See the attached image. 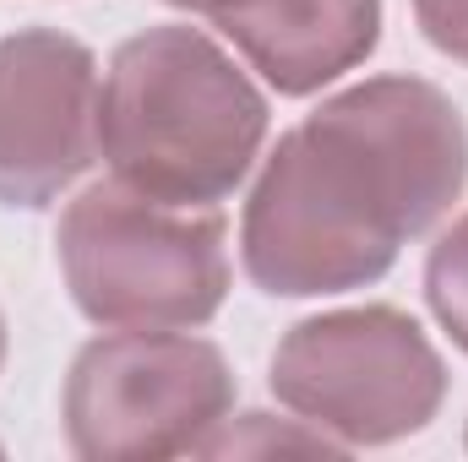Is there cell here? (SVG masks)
Wrapping results in <instances>:
<instances>
[{"label": "cell", "instance_id": "obj_5", "mask_svg": "<svg viewBox=\"0 0 468 462\" xmlns=\"http://www.w3.org/2000/svg\"><path fill=\"white\" fill-rule=\"evenodd\" d=\"M234 370L207 338L110 327L66 375V441L88 462H153L202 452L229 419Z\"/></svg>", "mask_w": 468, "mask_h": 462}, {"label": "cell", "instance_id": "obj_9", "mask_svg": "<svg viewBox=\"0 0 468 462\" xmlns=\"http://www.w3.org/2000/svg\"><path fill=\"white\" fill-rule=\"evenodd\" d=\"M256 452H344L333 436L311 430L305 419H283L272 425V414H245V419H224L197 457H256Z\"/></svg>", "mask_w": 468, "mask_h": 462}, {"label": "cell", "instance_id": "obj_10", "mask_svg": "<svg viewBox=\"0 0 468 462\" xmlns=\"http://www.w3.org/2000/svg\"><path fill=\"white\" fill-rule=\"evenodd\" d=\"M414 22L441 55L468 66V0H414Z\"/></svg>", "mask_w": 468, "mask_h": 462}, {"label": "cell", "instance_id": "obj_6", "mask_svg": "<svg viewBox=\"0 0 468 462\" xmlns=\"http://www.w3.org/2000/svg\"><path fill=\"white\" fill-rule=\"evenodd\" d=\"M99 158V60L82 38L22 27L0 38V207L60 202Z\"/></svg>", "mask_w": 468, "mask_h": 462}, {"label": "cell", "instance_id": "obj_1", "mask_svg": "<svg viewBox=\"0 0 468 462\" xmlns=\"http://www.w3.org/2000/svg\"><path fill=\"white\" fill-rule=\"evenodd\" d=\"M468 185V125L420 77L333 93L261 158L239 218L245 278L278 299L349 294L392 272Z\"/></svg>", "mask_w": 468, "mask_h": 462}, {"label": "cell", "instance_id": "obj_3", "mask_svg": "<svg viewBox=\"0 0 468 462\" xmlns=\"http://www.w3.org/2000/svg\"><path fill=\"white\" fill-rule=\"evenodd\" d=\"M60 278L93 327L186 332L229 294V224L218 207L153 202L115 174L66 202L55 224Z\"/></svg>", "mask_w": 468, "mask_h": 462}, {"label": "cell", "instance_id": "obj_4", "mask_svg": "<svg viewBox=\"0 0 468 462\" xmlns=\"http://www.w3.org/2000/svg\"><path fill=\"white\" fill-rule=\"evenodd\" d=\"M272 397L344 452L420 436L447 403V364L425 327L392 305L327 310L283 332Z\"/></svg>", "mask_w": 468, "mask_h": 462}, {"label": "cell", "instance_id": "obj_8", "mask_svg": "<svg viewBox=\"0 0 468 462\" xmlns=\"http://www.w3.org/2000/svg\"><path fill=\"white\" fill-rule=\"evenodd\" d=\"M425 299L447 327V338L468 353V213L452 218V229L425 256Z\"/></svg>", "mask_w": 468, "mask_h": 462}, {"label": "cell", "instance_id": "obj_12", "mask_svg": "<svg viewBox=\"0 0 468 462\" xmlns=\"http://www.w3.org/2000/svg\"><path fill=\"white\" fill-rule=\"evenodd\" d=\"M0 364H5V316H0Z\"/></svg>", "mask_w": 468, "mask_h": 462}, {"label": "cell", "instance_id": "obj_2", "mask_svg": "<svg viewBox=\"0 0 468 462\" xmlns=\"http://www.w3.org/2000/svg\"><path fill=\"white\" fill-rule=\"evenodd\" d=\"M267 142V99L197 27L125 38L99 88V158L120 185L218 207Z\"/></svg>", "mask_w": 468, "mask_h": 462}, {"label": "cell", "instance_id": "obj_11", "mask_svg": "<svg viewBox=\"0 0 468 462\" xmlns=\"http://www.w3.org/2000/svg\"><path fill=\"white\" fill-rule=\"evenodd\" d=\"M164 5H180V11H202V16H218L229 0H164Z\"/></svg>", "mask_w": 468, "mask_h": 462}, {"label": "cell", "instance_id": "obj_7", "mask_svg": "<svg viewBox=\"0 0 468 462\" xmlns=\"http://www.w3.org/2000/svg\"><path fill=\"white\" fill-rule=\"evenodd\" d=\"M213 22L267 88L305 99L376 49L381 0H229Z\"/></svg>", "mask_w": 468, "mask_h": 462}]
</instances>
